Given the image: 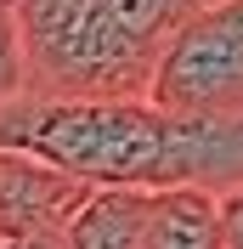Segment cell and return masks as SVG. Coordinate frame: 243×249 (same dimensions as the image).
I'll return each instance as SVG.
<instances>
[{"instance_id":"cell-4","label":"cell","mask_w":243,"mask_h":249,"mask_svg":"<svg viewBox=\"0 0 243 249\" xmlns=\"http://www.w3.org/2000/svg\"><path fill=\"white\" fill-rule=\"evenodd\" d=\"M91 187L29 147H0V232H68Z\"/></svg>"},{"instance_id":"cell-9","label":"cell","mask_w":243,"mask_h":249,"mask_svg":"<svg viewBox=\"0 0 243 249\" xmlns=\"http://www.w3.org/2000/svg\"><path fill=\"white\" fill-rule=\"evenodd\" d=\"M0 249H68V232H0Z\"/></svg>"},{"instance_id":"cell-3","label":"cell","mask_w":243,"mask_h":249,"mask_svg":"<svg viewBox=\"0 0 243 249\" xmlns=\"http://www.w3.org/2000/svg\"><path fill=\"white\" fill-rule=\"evenodd\" d=\"M147 96L175 113L243 108V0H204L164 40Z\"/></svg>"},{"instance_id":"cell-6","label":"cell","mask_w":243,"mask_h":249,"mask_svg":"<svg viewBox=\"0 0 243 249\" xmlns=\"http://www.w3.org/2000/svg\"><path fill=\"white\" fill-rule=\"evenodd\" d=\"M147 249H226L221 193L209 187H158L147 215Z\"/></svg>"},{"instance_id":"cell-7","label":"cell","mask_w":243,"mask_h":249,"mask_svg":"<svg viewBox=\"0 0 243 249\" xmlns=\"http://www.w3.org/2000/svg\"><path fill=\"white\" fill-rule=\"evenodd\" d=\"M29 91V46H23V12L17 0H0V102Z\"/></svg>"},{"instance_id":"cell-1","label":"cell","mask_w":243,"mask_h":249,"mask_svg":"<svg viewBox=\"0 0 243 249\" xmlns=\"http://www.w3.org/2000/svg\"><path fill=\"white\" fill-rule=\"evenodd\" d=\"M0 147H29L96 187H243V108L175 113L153 96H57L0 102Z\"/></svg>"},{"instance_id":"cell-5","label":"cell","mask_w":243,"mask_h":249,"mask_svg":"<svg viewBox=\"0 0 243 249\" xmlns=\"http://www.w3.org/2000/svg\"><path fill=\"white\" fill-rule=\"evenodd\" d=\"M153 187H91L68 221V249H147Z\"/></svg>"},{"instance_id":"cell-8","label":"cell","mask_w":243,"mask_h":249,"mask_svg":"<svg viewBox=\"0 0 243 249\" xmlns=\"http://www.w3.org/2000/svg\"><path fill=\"white\" fill-rule=\"evenodd\" d=\"M221 227H226V249H243V187L221 193Z\"/></svg>"},{"instance_id":"cell-2","label":"cell","mask_w":243,"mask_h":249,"mask_svg":"<svg viewBox=\"0 0 243 249\" xmlns=\"http://www.w3.org/2000/svg\"><path fill=\"white\" fill-rule=\"evenodd\" d=\"M204 0H17L29 91L147 96L164 40Z\"/></svg>"}]
</instances>
